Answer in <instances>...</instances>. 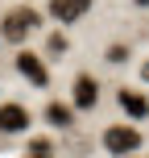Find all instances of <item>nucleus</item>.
<instances>
[{"label":"nucleus","instance_id":"nucleus-1","mask_svg":"<svg viewBox=\"0 0 149 158\" xmlns=\"http://www.w3.org/2000/svg\"><path fill=\"white\" fill-rule=\"evenodd\" d=\"M37 25H41V13L29 8V4H21V8H13V13H4V21H0V38L13 42V46H21Z\"/></svg>","mask_w":149,"mask_h":158},{"label":"nucleus","instance_id":"nucleus-2","mask_svg":"<svg viewBox=\"0 0 149 158\" xmlns=\"http://www.w3.org/2000/svg\"><path fill=\"white\" fill-rule=\"evenodd\" d=\"M100 142H104V150H108L112 158H133V154L145 146V137H141L137 125H108Z\"/></svg>","mask_w":149,"mask_h":158},{"label":"nucleus","instance_id":"nucleus-3","mask_svg":"<svg viewBox=\"0 0 149 158\" xmlns=\"http://www.w3.org/2000/svg\"><path fill=\"white\" fill-rule=\"evenodd\" d=\"M33 125V112L25 108V104H0V133H29Z\"/></svg>","mask_w":149,"mask_h":158},{"label":"nucleus","instance_id":"nucleus-4","mask_svg":"<svg viewBox=\"0 0 149 158\" xmlns=\"http://www.w3.org/2000/svg\"><path fill=\"white\" fill-rule=\"evenodd\" d=\"M17 71L29 79L33 87H50V71H46V63H41V54H33V50H21V54H17Z\"/></svg>","mask_w":149,"mask_h":158},{"label":"nucleus","instance_id":"nucleus-5","mask_svg":"<svg viewBox=\"0 0 149 158\" xmlns=\"http://www.w3.org/2000/svg\"><path fill=\"white\" fill-rule=\"evenodd\" d=\"M91 4L95 0H50V17L62 21V25H75V21H83L91 13Z\"/></svg>","mask_w":149,"mask_h":158},{"label":"nucleus","instance_id":"nucleus-6","mask_svg":"<svg viewBox=\"0 0 149 158\" xmlns=\"http://www.w3.org/2000/svg\"><path fill=\"white\" fill-rule=\"evenodd\" d=\"M95 104H100V79H95V75H75V104H71V108L91 112Z\"/></svg>","mask_w":149,"mask_h":158},{"label":"nucleus","instance_id":"nucleus-7","mask_svg":"<svg viewBox=\"0 0 149 158\" xmlns=\"http://www.w3.org/2000/svg\"><path fill=\"white\" fill-rule=\"evenodd\" d=\"M116 104H120L133 121H145V117H149V96H141L137 87H120V92H116Z\"/></svg>","mask_w":149,"mask_h":158},{"label":"nucleus","instance_id":"nucleus-8","mask_svg":"<svg viewBox=\"0 0 149 158\" xmlns=\"http://www.w3.org/2000/svg\"><path fill=\"white\" fill-rule=\"evenodd\" d=\"M46 125H54V129H75V108L62 104V100H50V104H46Z\"/></svg>","mask_w":149,"mask_h":158},{"label":"nucleus","instance_id":"nucleus-9","mask_svg":"<svg viewBox=\"0 0 149 158\" xmlns=\"http://www.w3.org/2000/svg\"><path fill=\"white\" fill-rule=\"evenodd\" d=\"M128 54H133V50H128V46H124V42H112V46H108V50H104V58H108V63H112V67H120V63H128Z\"/></svg>","mask_w":149,"mask_h":158},{"label":"nucleus","instance_id":"nucleus-10","mask_svg":"<svg viewBox=\"0 0 149 158\" xmlns=\"http://www.w3.org/2000/svg\"><path fill=\"white\" fill-rule=\"evenodd\" d=\"M46 50H50V58H62L66 50H71V42H66V33H50V42H46Z\"/></svg>","mask_w":149,"mask_h":158},{"label":"nucleus","instance_id":"nucleus-11","mask_svg":"<svg viewBox=\"0 0 149 158\" xmlns=\"http://www.w3.org/2000/svg\"><path fill=\"white\" fill-rule=\"evenodd\" d=\"M141 79H145V83H149V58H145V67H141Z\"/></svg>","mask_w":149,"mask_h":158},{"label":"nucleus","instance_id":"nucleus-12","mask_svg":"<svg viewBox=\"0 0 149 158\" xmlns=\"http://www.w3.org/2000/svg\"><path fill=\"white\" fill-rule=\"evenodd\" d=\"M29 158H50V154H29Z\"/></svg>","mask_w":149,"mask_h":158},{"label":"nucleus","instance_id":"nucleus-13","mask_svg":"<svg viewBox=\"0 0 149 158\" xmlns=\"http://www.w3.org/2000/svg\"><path fill=\"white\" fill-rule=\"evenodd\" d=\"M137 4H141V8H145V4H149V0H137Z\"/></svg>","mask_w":149,"mask_h":158}]
</instances>
